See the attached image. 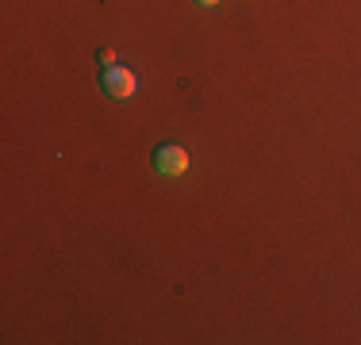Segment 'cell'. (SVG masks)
<instances>
[{
	"label": "cell",
	"mask_w": 361,
	"mask_h": 345,
	"mask_svg": "<svg viewBox=\"0 0 361 345\" xmlns=\"http://www.w3.org/2000/svg\"><path fill=\"white\" fill-rule=\"evenodd\" d=\"M97 62L104 65V69H111V65H119V62H116V50H111V46H100V50H97Z\"/></svg>",
	"instance_id": "3957f363"
},
{
	"label": "cell",
	"mask_w": 361,
	"mask_h": 345,
	"mask_svg": "<svg viewBox=\"0 0 361 345\" xmlns=\"http://www.w3.org/2000/svg\"><path fill=\"white\" fill-rule=\"evenodd\" d=\"M100 89H104L108 100H131L135 92H139V77H135V69L127 65H111L100 73Z\"/></svg>",
	"instance_id": "6da1fadb"
},
{
	"label": "cell",
	"mask_w": 361,
	"mask_h": 345,
	"mask_svg": "<svg viewBox=\"0 0 361 345\" xmlns=\"http://www.w3.org/2000/svg\"><path fill=\"white\" fill-rule=\"evenodd\" d=\"M154 169L161 172V177H185L188 172V150L177 142H166L154 150Z\"/></svg>",
	"instance_id": "7a4b0ae2"
},
{
	"label": "cell",
	"mask_w": 361,
	"mask_h": 345,
	"mask_svg": "<svg viewBox=\"0 0 361 345\" xmlns=\"http://www.w3.org/2000/svg\"><path fill=\"white\" fill-rule=\"evenodd\" d=\"M196 4H200V8H216L219 0H196Z\"/></svg>",
	"instance_id": "277c9868"
}]
</instances>
